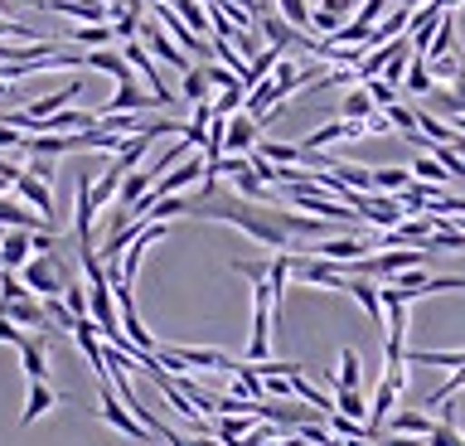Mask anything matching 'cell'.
Listing matches in <instances>:
<instances>
[{
	"label": "cell",
	"mask_w": 465,
	"mask_h": 446,
	"mask_svg": "<svg viewBox=\"0 0 465 446\" xmlns=\"http://www.w3.org/2000/svg\"><path fill=\"white\" fill-rule=\"evenodd\" d=\"M252 427H257V417H218V422H213V431H218V441H223V446L242 441Z\"/></svg>",
	"instance_id": "cell-31"
},
{
	"label": "cell",
	"mask_w": 465,
	"mask_h": 446,
	"mask_svg": "<svg viewBox=\"0 0 465 446\" xmlns=\"http://www.w3.org/2000/svg\"><path fill=\"white\" fill-rule=\"evenodd\" d=\"M29 175L44 180V184H54V161H49V155H35V161H29Z\"/></svg>",
	"instance_id": "cell-39"
},
{
	"label": "cell",
	"mask_w": 465,
	"mask_h": 446,
	"mask_svg": "<svg viewBox=\"0 0 465 446\" xmlns=\"http://www.w3.org/2000/svg\"><path fill=\"white\" fill-rule=\"evenodd\" d=\"M151 175H145V165L141 170H131V175H122V190H116V199H122V209H131V204H136V199L145 194V190H151Z\"/></svg>",
	"instance_id": "cell-29"
},
{
	"label": "cell",
	"mask_w": 465,
	"mask_h": 446,
	"mask_svg": "<svg viewBox=\"0 0 465 446\" xmlns=\"http://www.w3.org/2000/svg\"><path fill=\"white\" fill-rule=\"evenodd\" d=\"M407 170H412V180H421V184H436V190H446V165L441 161H436V155H417V161L412 165H407Z\"/></svg>",
	"instance_id": "cell-28"
},
{
	"label": "cell",
	"mask_w": 465,
	"mask_h": 446,
	"mask_svg": "<svg viewBox=\"0 0 465 446\" xmlns=\"http://www.w3.org/2000/svg\"><path fill=\"white\" fill-rule=\"evenodd\" d=\"M0 321H15L20 330H44V301L39 296H20V301H0Z\"/></svg>",
	"instance_id": "cell-11"
},
{
	"label": "cell",
	"mask_w": 465,
	"mask_h": 446,
	"mask_svg": "<svg viewBox=\"0 0 465 446\" xmlns=\"http://www.w3.org/2000/svg\"><path fill=\"white\" fill-rule=\"evenodd\" d=\"M68 45L73 49H116V35H112V25H78V30L68 35Z\"/></svg>",
	"instance_id": "cell-18"
},
{
	"label": "cell",
	"mask_w": 465,
	"mask_h": 446,
	"mask_svg": "<svg viewBox=\"0 0 465 446\" xmlns=\"http://www.w3.org/2000/svg\"><path fill=\"white\" fill-rule=\"evenodd\" d=\"M0 10H5V0H0Z\"/></svg>",
	"instance_id": "cell-49"
},
{
	"label": "cell",
	"mask_w": 465,
	"mask_h": 446,
	"mask_svg": "<svg viewBox=\"0 0 465 446\" xmlns=\"http://www.w3.org/2000/svg\"><path fill=\"white\" fill-rule=\"evenodd\" d=\"M73 277H78V272H73L58 253H35V257L20 267V282H25L39 301H44V296H64V286H68Z\"/></svg>",
	"instance_id": "cell-1"
},
{
	"label": "cell",
	"mask_w": 465,
	"mask_h": 446,
	"mask_svg": "<svg viewBox=\"0 0 465 446\" xmlns=\"http://www.w3.org/2000/svg\"><path fill=\"white\" fill-rule=\"evenodd\" d=\"M180 93L189 97V103H213V88H209V78H203V64L180 74Z\"/></svg>",
	"instance_id": "cell-27"
},
{
	"label": "cell",
	"mask_w": 465,
	"mask_h": 446,
	"mask_svg": "<svg viewBox=\"0 0 465 446\" xmlns=\"http://www.w3.org/2000/svg\"><path fill=\"white\" fill-rule=\"evenodd\" d=\"M407 364H427V369H465V350H417V354H407Z\"/></svg>",
	"instance_id": "cell-26"
},
{
	"label": "cell",
	"mask_w": 465,
	"mask_h": 446,
	"mask_svg": "<svg viewBox=\"0 0 465 446\" xmlns=\"http://www.w3.org/2000/svg\"><path fill=\"white\" fill-rule=\"evenodd\" d=\"M97 417H102V422H107V427H116V431H122V437L141 441V446H155L151 427H145L136 412H126V402H116V393H112V383H107V379H102V412H97Z\"/></svg>",
	"instance_id": "cell-2"
},
{
	"label": "cell",
	"mask_w": 465,
	"mask_h": 446,
	"mask_svg": "<svg viewBox=\"0 0 465 446\" xmlns=\"http://www.w3.org/2000/svg\"><path fill=\"white\" fill-rule=\"evenodd\" d=\"M0 228H25V233H44L49 223H44L39 213L25 204V199H5V194H0ZM49 233H54V228H49Z\"/></svg>",
	"instance_id": "cell-12"
},
{
	"label": "cell",
	"mask_w": 465,
	"mask_h": 446,
	"mask_svg": "<svg viewBox=\"0 0 465 446\" xmlns=\"http://www.w3.org/2000/svg\"><path fill=\"white\" fill-rule=\"evenodd\" d=\"M456 54V15H446L441 25H436V39H431V49L421 54L427 64H436V59H450Z\"/></svg>",
	"instance_id": "cell-25"
},
{
	"label": "cell",
	"mask_w": 465,
	"mask_h": 446,
	"mask_svg": "<svg viewBox=\"0 0 465 446\" xmlns=\"http://www.w3.org/2000/svg\"><path fill=\"white\" fill-rule=\"evenodd\" d=\"M392 5H402V10H421L427 0H392Z\"/></svg>",
	"instance_id": "cell-44"
},
{
	"label": "cell",
	"mask_w": 465,
	"mask_h": 446,
	"mask_svg": "<svg viewBox=\"0 0 465 446\" xmlns=\"http://www.w3.org/2000/svg\"><path fill=\"white\" fill-rule=\"evenodd\" d=\"M44 10H58V15H73L83 25H107L112 20V5H102V0H44Z\"/></svg>",
	"instance_id": "cell-13"
},
{
	"label": "cell",
	"mask_w": 465,
	"mask_h": 446,
	"mask_svg": "<svg viewBox=\"0 0 465 446\" xmlns=\"http://www.w3.org/2000/svg\"><path fill=\"white\" fill-rule=\"evenodd\" d=\"M354 136H369V126H363V122H344V117H334V122H325V126H315V132L301 141V151H305V155H315V151L334 146V141H354Z\"/></svg>",
	"instance_id": "cell-6"
},
{
	"label": "cell",
	"mask_w": 465,
	"mask_h": 446,
	"mask_svg": "<svg viewBox=\"0 0 465 446\" xmlns=\"http://www.w3.org/2000/svg\"><path fill=\"white\" fill-rule=\"evenodd\" d=\"M25 5H44V0H25Z\"/></svg>",
	"instance_id": "cell-47"
},
{
	"label": "cell",
	"mask_w": 465,
	"mask_h": 446,
	"mask_svg": "<svg viewBox=\"0 0 465 446\" xmlns=\"http://www.w3.org/2000/svg\"><path fill=\"white\" fill-rule=\"evenodd\" d=\"M431 427H436V417L431 412H398L392 417V437H417V441H427L431 437Z\"/></svg>",
	"instance_id": "cell-19"
},
{
	"label": "cell",
	"mask_w": 465,
	"mask_h": 446,
	"mask_svg": "<svg viewBox=\"0 0 465 446\" xmlns=\"http://www.w3.org/2000/svg\"><path fill=\"white\" fill-rule=\"evenodd\" d=\"M15 194H20L29 209H39V219L54 228L58 209H54V190H49V184H44V180H35V175H29V170H20V180H15Z\"/></svg>",
	"instance_id": "cell-7"
},
{
	"label": "cell",
	"mask_w": 465,
	"mask_h": 446,
	"mask_svg": "<svg viewBox=\"0 0 465 446\" xmlns=\"http://www.w3.org/2000/svg\"><path fill=\"white\" fill-rule=\"evenodd\" d=\"M427 446H465V437L456 431V422H436L431 437H427Z\"/></svg>",
	"instance_id": "cell-37"
},
{
	"label": "cell",
	"mask_w": 465,
	"mask_h": 446,
	"mask_svg": "<svg viewBox=\"0 0 465 446\" xmlns=\"http://www.w3.org/2000/svg\"><path fill=\"white\" fill-rule=\"evenodd\" d=\"M151 107H160V103H155V93H145L141 83L131 78V83H116L112 97L102 103L97 117H116V112H126V117H141V112H151Z\"/></svg>",
	"instance_id": "cell-4"
},
{
	"label": "cell",
	"mask_w": 465,
	"mask_h": 446,
	"mask_svg": "<svg viewBox=\"0 0 465 446\" xmlns=\"http://www.w3.org/2000/svg\"><path fill=\"white\" fill-rule=\"evenodd\" d=\"M44 321H49V325H58V330H68V335H73V325H78V315H73V311L64 306V296H44Z\"/></svg>",
	"instance_id": "cell-32"
},
{
	"label": "cell",
	"mask_w": 465,
	"mask_h": 446,
	"mask_svg": "<svg viewBox=\"0 0 465 446\" xmlns=\"http://www.w3.org/2000/svg\"><path fill=\"white\" fill-rule=\"evenodd\" d=\"M136 39H141V45H145V54H155L160 64L180 68V74H184V68H194V64H189V54H184V49H180V45H174V39L165 35V25H160L155 15H145V20H141V30H136Z\"/></svg>",
	"instance_id": "cell-3"
},
{
	"label": "cell",
	"mask_w": 465,
	"mask_h": 446,
	"mask_svg": "<svg viewBox=\"0 0 465 446\" xmlns=\"http://www.w3.org/2000/svg\"><path fill=\"white\" fill-rule=\"evenodd\" d=\"M369 175H373V194H402L412 184V170L402 165H383V170H369Z\"/></svg>",
	"instance_id": "cell-24"
},
{
	"label": "cell",
	"mask_w": 465,
	"mask_h": 446,
	"mask_svg": "<svg viewBox=\"0 0 465 446\" xmlns=\"http://www.w3.org/2000/svg\"><path fill=\"white\" fill-rule=\"evenodd\" d=\"M378 446H421L417 437H392V431H383V441H378Z\"/></svg>",
	"instance_id": "cell-42"
},
{
	"label": "cell",
	"mask_w": 465,
	"mask_h": 446,
	"mask_svg": "<svg viewBox=\"0 0 465 446\" xmlns=\"http://www.w3.org/2000/svg\"><path fill=\"white\" fill-rule=\"evenodd\" d=\"M15 180H20V165L0 155V194H5V190H15Z\"/></svg>",
	"instance_id": "cell-41"
},
{
	"label": "cell",
	"mask_w": 465,
	"mask_h": 446,
	"mask_svg": "<svg viewBox=\"0 0 465 446\" xmlns=\"http://www.w3.org/2000/svg\"><path fill=\"white\" fill-rule=\"evenodd\" d=\"M73 340H78V350L87 354V364H93L97 379H107V350L97 344V325L93 321H78V325H73Z\"/></svg>",
	"instance_id": "cell-15"
},
{
	"label": "cell",
	"mask_w": 465,
	"mask_h": 446,
	"mask_svg": "<svg viewBox=\"0 0 465 446\" xmlns=\"http://www.w3.org/2000/svg\"><path fill=\"white\" fill-rule=\"evenodd\" d=\"M170 10H174V15H180V20L189 25V30L199 35V39L213 30V25H209V5H203V0H170Z\"/></svg>",
	"instance_id": "cell-23"
},
{
	"label": "cell",
	"mask_w": 465,
	"mask_h": 446,
	"mask_svg": "<svg viewBox=\"0 0 465 446\" xmlns=\"http://www.w3.org/2000/svg\"><path fill=\"white\" fill-rule=\"evenodd\" d=\"M383 10H388V0H363V5H359L349 20H354V25H363V30H373V25L383 20Z\"/></svg>",
	"instance_id": "cell-35"
},
{
	"label": "cell",
	"mask_w": 465,
	"mask_h": 446,
	"mask_svg": "<svg viewBox=\"0 0 465 446\" xmlns=\"http://www.w3.org/2000/svg\"><path fill=\"white\" fill-rule=\"evenodd\" d=\"M0 97H5V83H0Z\"/></svg>",
	"instance_id": "cell-48"
},
{
	"label": "cell",
	"mask_w": 465,
	"mask_h": 446,
	"mask_svg": "<svg viewBox=\"0 0 465 446\" xmlns=\"http://www.w3.org/2000/svg\"><path fill=\"white\" fill-rule=\"evenodd\" d=\"M29 257H35V233L5 228V233H0V272H20Z\"/></svg>",
	"instance_id": "cell-9"
},
{
	"label": "cell",
	"mask_w": 465,
	"mask_h": 446,
	"mask_svg": "<svg viewBox=\"0 0 465 446\" xmlns=\"http://www.w3.org/2000/svg\"><path fill=\"white\" fill-rule=\"evenodd\" d=\"M20 364L29 383H49V335H29L20 344Z\"/></svg>",
	"instance_id": "cell-10"
},
{
	"label": "cell",
	"mask_w": 465,
	"mask_h": 446,
	"mask_svg": "<svg viewBox=\"0 0 465 446\" xmlns=\"http://www.w3.org/2000/svg\"><path fill=\"white\" fill-rule=\"evenodd\" d=\"M340 117L344 122H369V117H378V107H373V97H369V88H349L344 93V103H340Z\"/></svg>",
	"instance_id": "cell-21"
},
{
	"label": "cell",
	"mask_w": 465,
	"mask_h": 446,
	"mask_svg": "<svg viewBox=\"0 0 465 446\" xmlns=\"http://www.w3.org/2000/svg\"><path fill=\"white\" fill-rule=\"evenodd\" d=\"M344 296H354V301H359V311L369 315V321H388V315H383V296H378V286H373V282L349 277V282H344Z\"/></svg>",
	"instance_id": "cell-17"
},
{
	"label": "cell",
	"mask_w": 465,
	"mask_h": 446,
	"mask_svg": "<svg viewBox=\"0 0 465 446\" xmlns=\"http://www.w3.org/2000/svg\"><path fill=\"white\" fill-rule=\"evenodd\" d=\"M64 306L78 315V321H93V315H87V282H78L73 277L68 286H64Z\"/></svg>",
	"instance_id": "cell-33"
},
{
	"label": "cell",
	"mask_w": 465,
	"mask_h": 446,
	"mask_svg": "<svg viewBox=\"0 0 465 446\" xmlns=\"http://www.w3.org/2000/svg\"><path fill=\"white\" fill-rule=\"evenodd\" d=\"M189 446H223V441H218V437H209V431H203V437H194Z\"/></svg>",
	"instance_id": "cell-43"
},
{
	"label": "cell",
	"mask_w": 465,
	"mask_h": 446,
	"mask_svg": "<svg viewBox=\"0 0 465 446\" xmlns=\"http://www.w3.org/2000/svg\"><path fill=\"white\" fill-rule=\"evenodd\" d=\"M450 132H456V136H465V117H450Z\"/></svg>",
	"instance_id": "cell-45"
},
{
	"label": "cell",
	"mask_w": 465,
	"mask_h": 446,
	"mask_svg": "<svg viewBox=\"0 0 465 446\" xmlns=\"http://www.w3.org/2000/svg\"><path fill=\"white\" fill-rule=\"evenodd\" d=\"M25 340H29V335H25V330L15 325V321H0V344H15V350H20Z\"/></svg>",
	"instance_id": "cell-40"
},
{
	"label": "cell",
	"mask_w": 465,
	"mask_h": 446,
	"mask_svg": "<svg viewBox=\"0 0 465 446\" xmlns=\"http://www.w3.org/2000/svg\"><path fill=\"white\" fill-rule=\"evenodd\" d=\"M325 383H330V393H363V364H359V350H349L344 344V354H340V373H325Z\"/></svg>",
	"instance_id": "cell-14"
},
{
	"label": "cell",
	"mask_w": 465,
	"mask_h": 446,
	"mask_svg": "<svg viewBox=\"0 0 465 446\" xmlns=\"http://www.w3.org/2000/svg\"><path fill=\"white\" fill-rule=\"evenodd\" d=\"M203 180V155H184L180 165L170 170V175H160L151 184V199H170V194H184L189 184H199Z\"/></svg>",
	"instance_id": "cell-5"
},
{
	"label": "cell",
	"mask_w": 465,
	"mask_h": 446,
	"mask_svg": "<svg viewBox=\"0 0 465 446\" xmlns=\"http://www.w3.org/2000/svg\"><path fill=\"white\" fill-rule=\"evenodd\" d=\"M363 88H369V97H373V107H378V112H388L392 103H398V88H388L383 78H369Z\"/></svg>",
	"instance_id": "cell-36"
},
{
	"label": "cell",
	"mask_w": 465,
	"mask_h": 446,
	"mask_svg": "<svg viewBox=\"0 0 465 446\" xmlns=\"http://www.w3.org/2000/svg\"><path fill=\"white\" fill-rule=\"evenodd\" d=\"M276 15H282L291 30L311 35V5H305V0H276Z\"/></svg>",
	"instance_id": "cell-30"
},
{
	"label": "cell",
	"mask_w": 465,
	"mask_h": 446,
	"mask_svg": "<svg viewBox=\"0 0 465 446\" xmlns=\"http://www.w3.org/2000/svg\"><path fill=\"white\" fill-rule=\"evenodd\" d=\"M203 78H209V88H218V93H228V88H238V74L232 68H223V64H203Z\"/></svg>",
	"instance_id": "cell-34"
},
{
	"label": "cell",
	"mask_w": 465,
	"mask_h": 446,
	"mask_svg": "<svg viewBox=\"0 0 465 446\" xmlns=\"http://www.w3.org/2000/svg\"><path fill=\"white\" fill-rule=\"evenodd\" d=\"M0 151H25V132H15V126L0 122Z\"/></svg>",
	"instance_id": "cell-38"
},
{
	"label": "cell",
	"mask_w": 465,
	"mask_h": 446,
	"mask_svg": "<svg viewBox=\"0 0 465 446\" xmlns=\"http://www.w3.org/2000/svg\"><path fill=\"white\" fill-rule=\"evenodd\" d=\"M145 5H170V0H145Z\"/></svg>",
	"instance_id": "cell-46"
},
{
	"label": "cell",
	"mask_w": 465,
	"mask_h": 446,
	"mask_svg": "<svg viewBox=\"0 0 465 446\" xmlns=\"http://www.w3.org/2000/svg\"><path fill=\"white\" fill-rule=\"evenodd\" d=\"M58 402V393L49 383H29V398H25V412H20V427H29V422H39L44 412H49Z\"/></svg>",
	"instance_id": "cell-20"
},
{
	"label": "cell",
	"mask_w": 465,
	"mask_h": 446,
	"mask_svg": "<svg viewBox=\"0 0 465 446\" xmlns=\"http://www.w3.org/2000/svg\"><path fill=\"white\" fill-rule=\"evenodd\" d=\"M262 141V126L257 117H247V112H238V117H228V136H223V155H252Z\"/></svg>",
	"instance_id": "cell-8"
},
{
	"label": "cell",
	"mask_w": 465,
	"mask_h": 446,
	"mask_svg": "<svg viewBox=\"0 0 465 446\" xmlns=\"http://www.w3.org/2000/svg\"><path fill=\"white\" fill-rule=\"evenodd\" d=\"M83 64L97 68V74H112L116 83H131V78H136V74H131V64L122 59V49H87Z\"/></svg>",
	"instance_id": "cell-16"
},
{
	"label": "cell",
	"mask_w": 465,
	"mask_h": 446,
	"mask_svg": "<svg viewBox=\"0 0 465 446\" xmlns=\"http://www.w3.org/2000/svg\"><path fill=\"white\" fill-rule=\"evenodd\" d=\"M402 93H412V97H431L436 93V78H431V68H427V59H407V78H402Z\"/></svg>",
	"instance_id": "cell-22"
}]
</instances>
